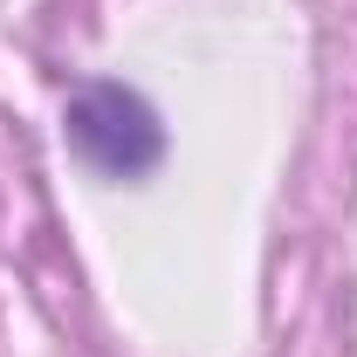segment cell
<instances>
[{"label": "cell", "instance_id": "1", "mask_svg": "<svg viewBox=\"0 0 357 357\" xmlns=\"http://www.w3.org/2000/svg\"><path fill=\"white\" fill-rule=\"evenodd\" d=\"M62 137H69V151L83 158L89 172H103V178H144L165 158L158 110L131 83H110V76L76 83L69 110H62Z\"/></svg>", "mask_w": 357, "mask_h": 357}]
</instances>
